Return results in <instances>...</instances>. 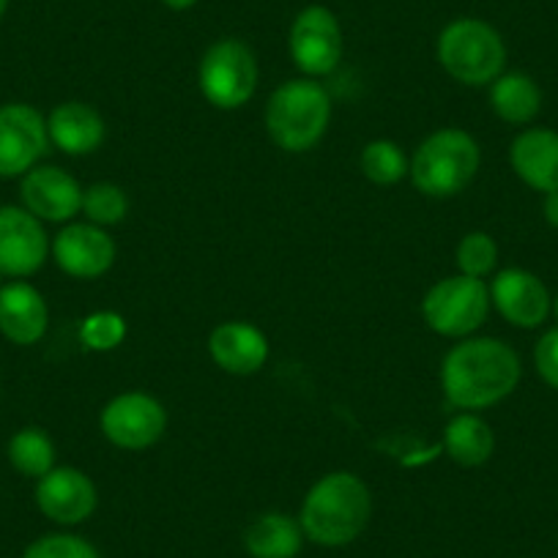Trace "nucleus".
<instances>
[{
  "label": "nucleus",
  "mask_w": 558,
  "mask_h": 558,
  "mask_svg": "<svg viewBox=\"0 0 558 558\" xmlns=\"http://www.w3.org/2000/svg\"><path fill=\"white\" fill-rule=\"evenodd\" d=\"M490 313V288L482 279L447 277L425 293L422 315L425 324L441 337H469L480 329Z\"/></svg>",
  "instance_id": "423d86ee"
},
{
  "label": "nucleus",
  "mask_w": 558,
  "mask_h": 558,
  "mask_svg": "<svg viewBox=\"0 0 558 558\" xmlns=\"http://www.w3.org/2000/svg\"><path fill=\"white\" fill-rule=\"evenodd\" d=\"M47 132H50L52 146L61 148L69 157H88L107 137L105 118L83 101L58 105L47 118Z\"/></svg>",
  "instance_id": "6ab92c4d"
},
{
  "label": "nucleus",
  "mask_w": 558,
  "mask_h": 558,
  "mask_svg": "<svg viewBox=\"0 0 558 558\" xmlns=\"http://www.w3.org/2000/svg\"><path fill=\"white\" fill-rule=\"evenodd\" d=\"M359 165H362V173L378 186L397 184L411 170L405 151L397 143H391V140H373V143H367Z\"/></svg>",
  "instance_id": "b1692460"
},
{
  "label": "nucleus",
  "mask_w": 558,
  "mask_h": 558,
  "mask_svg": "<svg viewBox=\"0 0 558 558\" xmlns=\"http://www.w3.org/2000/svg\"><path fill=\"white\" fill-rule=\"evenodd\" d=\"M498 263V244L487 233L476 230L460 239L458 244V268L465 277L482 279L496 271Z\"/></svg>",
  "instance_id": "bb28decb"
},
{
  "label": "nucleus",
  "mask_w": 558,
  "mask_h": 558,
  "mask_svg": "<svg viewBox=\"0 0 558 558\" xmlns=\"http://www.w3.org/2000/svg\"><path fill=\"white\" fill-rule=\"evenodd\" d=\"M480 143L463 129H438L411 159V181L427 197H454L480 173Z\"/></svg>",
  "instance_id": "20e7f679"
},
{
  "label": "nucleus",
  "mask_w": 558,
  "mask_h": 558,
  "mask_svg": "<svg viewBox=\"0 0 558 558\" xmlns=\"http://www.w3.org/2000/svg\"><path fill=\"white\" fill-rule=\"evenodd\" d=\"M509 162L514 175L536 192H558V132L531 126L512 140Z\"/></svg>",
  "instance_id": "f3484780"
},
{
  "label": "nucleus",
  "mask_w": 558,
  "mask_h": 558,
  "mask_svg": "<svg viewBox=\"0 0 558 558\" xmlns=\"http://www.w3.org/2000/svg\"><path fill=\"white\" fill-rule=\"evenodd\" d=\"M542 214H545V222L558 230V192H547L545 203H542Z\"/></svg>",
  "instance_id": "c756f323"
},
{
  "label": "nucleus",
  "mask_w": 558,
  "mask_h": 558,
  "mask_svg": "<svg viewBox=\"0 0 558 558\" xmlns=\"http://www.w3.org/2000/svg\"><path fill=\"white\" fill-rule=\"evenodd\" d=\"M490 304L507 324L536 329L547 320L553 299L545 282L525 268H504L490 282Z\"/></svg>",
  "instance_id": "f8f14e48"
},
{
  "label": "nucleus",
  "mask_w": 558,
  "mask_h": 558,
  "mask_svg": "<svg viewBox=\"0 0 558 558\" xmlns=\"http://www.w3.org/2000/svg\"><path fill=\"white\" fill-rule=\"evenodd\" d=\"M520 356L496 337H469L441 364L444 395L463 411H482L507 400L520 384Z\"/></svg>",
  "instance_id": "f257e3e1"
},
{
  "label": "nucleus",
  "mask_w": 558,
  "mask_h": 558,
  "mask_svg": "<svg viewBox=\"0 0 558 558\" xmlns=\"http://www.w3.org/2000/svg\"><path fill=\"white\" fill-rule=\"evenodd\" d=\"M214 364L230 375H255L268 359V340L246 320H225L208 337Z\"/></svg>",
  "instance_id": "a211bd4d"
},
{
  "label": "nucleus",
  "mask_w": 558,
  "mask_h": 558,
  "mask_svg": "<svg viewBox=\"0 0 558 558\" xmlns=\"http://www.w3.org/2000/svg\"><path fill=\"white\" fill-rule=\"evenodd\" d=\"M438 61L449 77L476 88L501 77L507 47L501 34L485 20L463 17L449 23L438 36Z\"/></svg>",
  "instance_id": "39448f33"
},
{
  "label": "nucleus",
  "mask_w": 558,
  "mask_h": 558,
  "mask_svg": "<svg viewBox=\"0 0 558 558\" xmlns=\"http://www.w3.org/2000/svg\"><path fill=\"white\" fill-rule=\"evenodd\" d=\"M96 485L88 474L72 465H56L36 485V507L58 525H77L94 514Z\"/></svg>",
  "instance_id": "ddd939ff"
},
{
  "label": "nucleus",
  "mask_w": 558,
  "mask_h": 558,
  "mask_svg": "<svg viewBox=\"0 0 558 558\" xmlns=\"http://www.w3.org/2000/svg\"><path fill=\"white\" fill-rule=\"evenodd\" d=\"M331 121V99L315 80H288L266 105V129L282 151L302 154L324 140Z\"/></svg>",
  "instance_id": "7ed1b4c3"
},
{
  "label": "nucleus",
  "mask_w": 558,
  "mask_h": 558,
  "mask_svg": "<svg viewBox=\"0 0 558 558\" xmlns=\"http://www.w3.org/2000/svg\"><path fill=\"white\" fill-rule=\"evenodd\" d=\"M197 80L208 105L219 110H239L255 96L257 88L255 52L239 39L217 41L203 56Z\"/></svg>",
  "instance_id": "0eeeda50"
},
{
  "label": "nucleus",
  "mask_w": 558,
  "mask_h": 558,
  "mask_svg": "<svg viewBox=\"0 0 558 558\" xmlns=\"http://www.w3.org/2000/svg\"><path fill=\"white\" fill-rule=\"evenodd\" d=\"M165 7L173 9V12H186V9H192L197 3V0H162Z\"/></svg>",
  "instance_id": "7c9ffc66"
},
{
  "label": "nucleus",
  "mask_w": 558,
  "mask_h": 558,
  "mask_svg": "<svg viewBox=\"0 0 558 558\" xmlns=\"http://www.w3.org/2000/svg\"><path fill=\"white\" fill-rule=\"evenodd\" d=\"M83 192L74 175L52 165L28 170L20 184L23 208L41 222H72L83 211Z\"/></svg>",
  "instance_id": "4468645a"
},
{
  "label": "nucleus",
  "mask_w": 558,
  "mask_h": 558,
  "mask_svg": "<svg viewBox=\"0 0 558 558\" xmlns=\"http://www.w3.org/2000/svg\"><path fill=\"white\" fill-rule=\"evenodd\" d=\"M302 523L282 512L260 514L244 534L246 553L252 558H296L302 553Z\"/></svg>",
  "instance_id": "aec40b11"
},
{
  "label": "nucleus",
  "mask_w": 558,
  "mask_h": 558,
  "mask_svg": "<svg viewBox=\"0 0 558 558\" xmlns=\"http://www.w3.org/2000/svg\"><path fill=\"white\" fill-rule=\"evenodd\" d=\"M50 252L41 219L28 208L0 206V271L23 279L39 271Z\"/></svg>",
  "instance_id": "9b49d317"
},
{
  "label": "nucleus",
  "mask_w": 558,
  "mask_h": 558,
  "mask_svg": "<svg viewBox=\"0 0 558 558\" xmlns=\"http://www.w3.org/2000/svg\"><path fill=\"white\" fill-rule=\"evenodd\" d=\"M83 214L88 217L90 225H99V228H110V225L123 222L129 214L126 192L118 184H110V181L90 184L83 192Z\"/></svg>",
  "instance_id": "393cba45"
},
{
  "label": "nucleus",
  "mask_w": 558,
  "mask_h": 558,
  "mask_svg": "<svg viewBox=\"0 0 558 558\" xmlns=\"http://www.w3.org/2000/svg\"><path fill=\"white\" fill-rule=\"evenodd\" d=\"M490 107L501 121L525 126L542 110V90L529 74L509 72L490 83Z\"/></svg>",
  "instance_id": "4be33fe9"
},
{
  "label": "nucleus",
  "mask_w": 558,
  "mask_h": 558,
  "mask_svg": "<svg viewBox=\"0 0 558 558\" xmlns=\"http://www.w3.org/2000/svg\"><path fill=\"white\" fill-rule=\"evenodd\" d=\"M3 277H7V274H3V271H0V288H3V286H7V282H3Z\"/></svg>",
  "instance_id": "72a5a7b5"
},
{
  "label": "nucleus",
  "mask_w": 558,
  "mask_h": 558,
  "mask_svg": "<svg viewBox=\"0 0 558 558\" xmlns=\"http://www.w3.org/2000/svg\"><path fill=\"white\" fill-rule=\"evenodd\" d=\"M345 39L340 20L326 7H307L299 12L291 28V58L307 77L331 74L342 61Z\"/></svg>",
  "instance_id": "9d476101"
},
{
  "label": "nucleus",
  "mask_w": 558,
  "mask_h": 558,
  "mask_svg": "<svg viewBox=\"0 0 558 558\" xmlns=\"http://www.w3.org/2000/svg\"><path fill=\"white\" fill-rule=\"evenodd\" d=\"M373 514V496L364 480L351 471H335L326 474L310 487L302 504L304 536L320 547L351 545L367 529Z\"/></svg>",
  "instance_id": "f03ea898"
},
{
  "label": "nucleus",
  "mask_w": 558,
  "mask_h": 558,
  "mask_svg": "<svg viewBox=\"0 0 558 558\" xmlns=\"http://www.w3.org/2000/svg\"><path fill=\"white\" fill-rule=\"evenodd\" d=\"M9 463L31 480H41L56 469V444L41 427H23L9 441Z\"/></svg>",
  "instance_id": "5701e85b"
},
{
  "label": "nucleus",
  "mask_w": 558,
  "mask_h": 558,
  "mask_svg": "<svg viewBox=\"0 0 558 558\" xmlns=\"http://www.w3.org/2000/svg\"><path fill=\"white\" fill-rule=\"evenodd\" d=\"M47 146L50 132L36 107L23 101L0 107V179H17L34 170Z\"/></svg>",
  "instance_id": "1a4fd4ad"
},
{
  "label": "nucleus",
  "mask_w": 558,
  "mask_h": 558,
  "mask_svg": "<svg viewBox=\"0 0 558 558\" xmlns=\"http://www.w3.org/2000/svg\"><path fill=\"white\" fill-rule=\"evenodd\" d=\"M7 7H9V0H0V17L7 14Z\"/></svg>",
  "instance_id": "2f4dec72"
},
{
  "label": "nucleus",
  "mask_w": 558,
  "mask_h": 558,
  "mask_svg": "<svg viewBox=\"0 0 558 558\" xmlns=\"http://www.w3.org/2000/svg\"><path fill=\"white\" fill-rule=\"evenodd\" d=\"M50 313L34 286L14 279L0 288V335L14 345H36L47 335Z\"/></svg>",
  "instance_id": "dca6fc26"
},
{
  "label": "nucleus",
  "mask_w": 558,
  "mask_h": 558,
  "mask_svg": "<svg viewBox=\"0 0 558 558\" xmlns=\"http://www.w3.org/2000/svg\"><path fill=\"white\" fill-rule=\"evenodd\" d=\"M23 558H99V550L77 534H47L31 542Z\"/></svg>",
  "instance_id": "cd10ccee"
},
{
  "label": "nucleus",
  "mask_w": 558,
  "mask_h": 558,
  "mask_svg": "<svg viewBox=\"0 0 558 558\" xmlns=\"http://www.w3.org/2000/svg\"><path fill=\"white\" fill-rule=\"evenodd\" d=\"M101 436L118 449L140 452L148 449L168 430V411L146 391H126L112 397L99 416Z\"/></svg>",
  "instance_id": "6e6552de"
},
{
  "label": "nucleus",
  "mask_w": 558,
  "mask_h": 558,
  "mask_svg": "<svg viewBox=\"0 0 558 558\" xmlns=\"http://www.w3.org/2000/svg\"><path fill=\"white\" fill-rule=\"evenodd\" d=\"M444 449H447L449 460H454L458 465L476 469L496 452V433L476 413H458L444 430Z\"/></svg>",
  "instance_id": "412c9836"
},
{
  "label": "nucleus",
  "mask_w": 558,
  "mask_h": 558,
  "mask_svg": "<svg viewBox=\"0 0 558 558\" xmlns=\"http://www.w3.org/2000/svg\"><path fill=\"white\" fill-rule=\"evenodd\" d=\"M553 313H556V318H558V296H556V302H553Z\"/></svg>",
  "instance_id": "473e14b6"
},
{
  "label": "nucleus",
  "mask_w": 558,
  "mask_h": 558,
  "mask_svg": "<svg viewBox=\"0 0 558 558\" xmlns=\"http://www.w3.org/2000/svg\"><path fill=\"white\" fill-rule=\"evenodd\" d=\"M52 257L69 277L96 279L116 263V241L99 225H66L52 241Z\"/></svg>",
  "instance_id": "2eb2a0df"
},
{
  "label": "nucleus",
  "mask_w": 558,
  "mask_h": 558,
  "mask_svg": "<svg viewBox=\"0 0 558 558\" xmlns=\"http://www.w3.org/2000/svg\"><path fill=\"white\" fill-rule=\"evenodd\" d=\"M534 364L539 378L558 391V329L545 331L539 337L534 348Z\"/></svg>",
  "instance_id": "c85d7f7f"
},
{
  "label": "nucleus",
  "mask_w": 558,
  "mask_h": 558,
  "mask_svg": "<svg viewBox=\"0 0 558 558\" xmlns=\"http://www.w3.org/2000/svg\"><path fill=\"white\" fill-rule=\"evenodd\" d=\"M80 340L88 351L107 353L116 351L123 340H126V318L112 310H99V313L88 315L80 326Z\"/></svg>",
  "instance_id": "a878e982"
}]
</instances>
